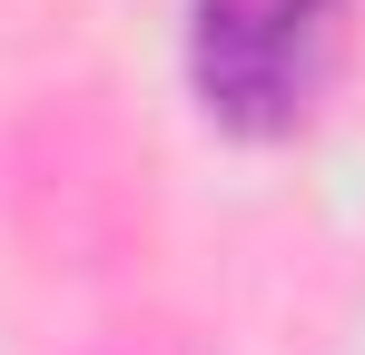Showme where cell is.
Masks as SVG:
<instances>
[{
    "mask_svg": "<svg viewBox=\"0 0 365 355\" xmlns=\"http://www.w3.org/2000/svg\"><path fill=\"white\" fill-rule=\"evenodd\" d=\"M356 50V0H197L187 89L227 138H297L336 99Z\"/></svg>",
    "mask_w": 365,
    "mask_h": 355,
    "instance_id": "cell-1",
    "label": "cell"
}]
</instances>
